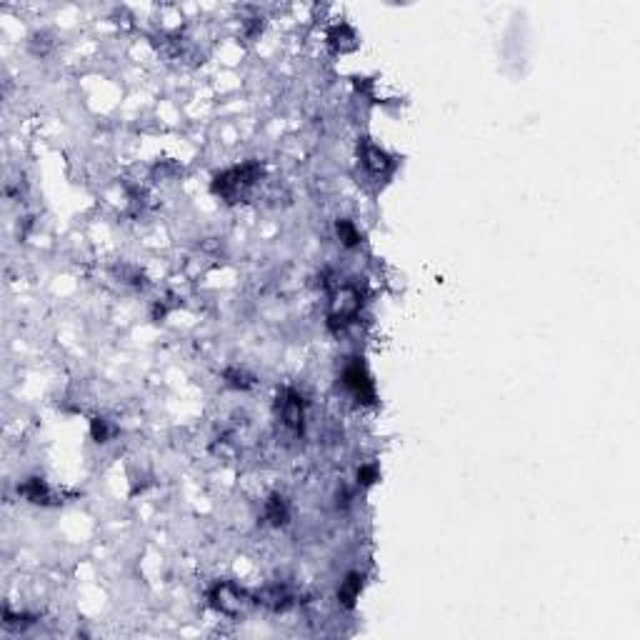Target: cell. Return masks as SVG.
<instances>
[{
    "mask_svg": "<svg viewBox=\"0 0 640 640\" xmlns=\"http://www.w3.org/2000/svg\"><path fill=\"white\" fill-rule=\"evenodd\" d=\"M256 178H258V166H253V163L240 168H231V170H225V173H220L215 178L213 190L218 193V195H223L228 203H235V200H240L253 188Z\"/></svg>",
    "mask_w": 640,
    "mask_h": 640,
    "instance_id": "1",
    "label": "cell"
},
{
    "mask_svg": "<svg viewBox=\"0 0 640 640\" xmlns=\"http://www.w3.org/2000/svg\"><path fill=\"white\" fill-rule=\"evenodd\" d=\"M278 413H281L285 428H290L293 433H301L303 430V398L293 391H285L283 398H278Z\"/></svg>",
    "mask_w": 640,
    "mask_h": 640,
    "instance_id": "2",
    "label": "cell"
},
{
    "mask_svg": "<svg viewBox=\"0 0 640 640\" xmlns=\"http://www.w3.org/2000/svg\"><path fill=\"white\" fill-rule=\"evenodd\" d=\"M358 293L353 288H340V293L335 295L333 301V313H330V326L338 328V326H346V323H350L353 315L358 313Z\"/></svg>",
    "mask_w": 640,
    "mask_h": 640,
    "instance_id": "3",
    "label": "cell"
},
{
    "mask_svg": "<svg viewBox=\"0 0 640 640\" xmlns=\"http://www.w3.org/2000/svg\"><path fill=\"white\" fill-rule=\"evenodd\" d=\"M343 383H346V388L358 398V400H363V403H371L373 400V383L360 363L348 365L346 373H343Z\"/></svg>",
    "mask_w": 640,
    "mask_h": 640,
    "instance_id": "4",
    "label": "cell"
},
{
    "mask_svg": "<svg viewBox=\"0 0 640 640\" xmlns=\"http://www.w3.org/2000/svg\"><path fill=\"white\" fill-rule=\"evenodd\" d=\"M211 603L213 608H218L225 615H235L243 605V593L231 585V583H218L215 588L211 590Z\"/></svg>",
    "mask_w": 640,
    "mask_h": 640,
    "instance_id": "5",
    "label": "cell"
},
{
    "mask_svg": "<svg viewBox=\"0 0 640 640\" xmlns=\"http://www.w3.org/2000/svg\"><path fill=\"white\" fill-rule=\"evenodd\" d=\"M363 166L371 170L373 175H383V173H388V168H391V158L380 150L378 145H368L363 148Z\"/></svg>",
    "mask_w": 640,
    "mask_h": 640,
    "instance_id": "6",
    "label": "cell"
},
{
    "mask_svg": "<svg viewBox=\"0 0 640 640\" xmlns=\"http://www.w3.org/2000/svg\"><path fill=\"white\" fill-rule=\"evenodd\" d=\"M363 578L360 576H348L346 580H343V585H340V590H338V601L346 605V608H353V603L358 601V596H360V585H363Z\"/></svg>",
    "mask_w": 640,
    "mask_h": 640,
    "instance_id": "7",
    "label": "cell"
},
{
    "mask_svg": "<svg viewBox=\"0 0 640 640\" xmlns=\"http://www.w3.org/2000/svg\"><path fill=\"white\" fill-rule=\"evenodd\" d=\"M265 518L270 520L273 525H283L285 520H288V503L283 498H270L268 506H265Z\"/></svg>",
    "mask_w": 640,
    "mask_h": 640,
    "instance_id": "8",
    "label": "cell"
},
{
    "mask_svg": "<svg viewBox=\"0 0 640 640\" xmlns=\"http://www.w3.org/2000/svg\"><path fill=\"white\" fill-rule=\"evenodd\" d=\"M23 495H26L30 503H48V498H51V493H48V488H45L43 480H30V483H26V486H23Z\"/></svg>",
    "mask_w": 640,
    "mask_h": 640,
    "instance_id": "9",
    "label": "cell"
},
{
    "mask_svg": "<svg viewBox=\"0 0 640 640\" xmlns=\"http://www.w3.org/2000/svg\"><path fill=\"white\" fill-rule=\"evenodd\" d=\"M338 235H340V240L348 245V248L358 245V240H360L358 231H355V225H353L350 220H340V223H338Z\"/></svg>",
    "mask_w": 640,
    "mask_h": 640,
    "instance_id": "10",
    "label": "cell"
},
{
    "mask_svg": "<svg viewBox=\"0 0 640 640\" xmlns=\"http://www.w3.org/2000/svg\"><path fill=\"white\" fill-rule=\"evenodd\" d=\"M113 433H116V428H110L105 418H96V420H93V438H96L98 443H108L110 438H113Z\"/></svg>",
    "mask_w": 640,
    "mask_h": 640,
    "instance_id": "11",
    "label": "cell"
},
{
    "mask_svg": "<svg viewBox=\"0 0 640 640\" xmlns=\"http://www.w3.org/2000/svg\"><path fill=\"white\" fill-rule=\"evenodd\" d=\"M358 478H363L365 486H371L373 480H375V468H363V470L358 473Z\"/></svg>",
    "mask_w": 640,
    "mask_h": 640,
    "instance_id": "12",
    "label": "cell"
}]
</instances>
